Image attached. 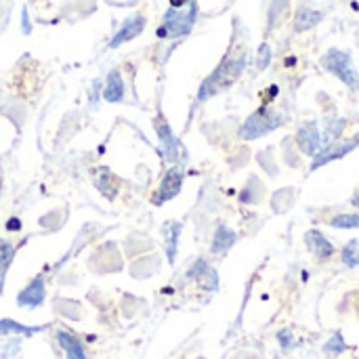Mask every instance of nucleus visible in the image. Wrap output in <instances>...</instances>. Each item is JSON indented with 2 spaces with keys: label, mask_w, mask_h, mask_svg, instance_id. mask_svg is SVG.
Instances as JSON below:
<instances>
[{
  "label": "nucleus",
  "mask_w": 359,
  "mask_h": 359,
  "mask_svg": "<svg viewBox=\"0 0 359 359\" xmlns=\"http://www.w3.org/2000/svg\"><path fill=\"white\" fill-rule=\"evenodd\" d=\"M322 13L320 11H313V8H301L297 19H294V29L297 32H305L309 27H316L320 21H322Z\"/></svg>",
  "instance_id": "nucleus-15"
},
{
  "label": "nucleus",
  "mask_w": 359,
  "mask_h": 359,
  "mask_svg": "<svg viewBox=\"0 0 359 359\" xmlns=\"http://www.w3.org/2000/svg\"><path fill=\"white\" fill-rule=\"evenodd\" d=\"M0 191H2V187H0Z\"/></svg>",
  "instance_id": "nucleus-27"
},
{
  "label": "nucleus",
  "mask_w": 359,
  "mask_h": 359,
  "mask_svg": "<svg viewBox=\"0 0 359 359\" xmlns=\"http://www.w3.org/2000/svg\"><path fill=\"white\" fill-rule=\"evenodd\" d=\"M322 67L330 74H334L341 82H345L351 90H359V74L353 65V59L347 50L330 48L322 57Z\"/></svg>",
  "instance_id": "nucleus-3"
},
{
  "label": "nucleus",
  "mask_w": 359,
  "mask_h": 359,
  "mask_svg": "<svg viewBox=\"0 0 359 359\" xmlns=\"http://www.w3.org/2000/svg\"><path fill=\"white\" fill-rule=\"evenodd\" d=\"M97 187H99V191H101L105 198H109V189H107V187H111V191H114V194H118L120 183H118V179H116L109 170L101 168V177H99V181H97Z\"/></svg>",
  "instance_id": "nucleus-18"
},
{
  "label": "nucleus",
  "mask_w": 359,
  "mask_h": 359,
  "mask_svg": "<svg viewBox=\"0 0 359 359\" xmlns=\"http://www.w3.org/2000/svg\"><path fill=\"white\" fill-rule=\"evenodd\" d=\"M57 339H59V343H61V347H63V351H65L67 359H86L82 343H80L74 334H69V332L61 330V332L57 334Z\"/></svg>",
  "instance_id": "nucleus-14"
},
{
  "label": "nucleus",
  "mask_w": 359,
  "mask_h": 359,
  "mask_svg": "<svg viewBox=\"0 0 359 359\" xmlns=\"http://www.w3.org/2000/svg\"><path fill=\"white\" fill-rule=\"evenodd\" d=\"M40 328H25L21 324H15L13 320H2L0 322V334H23V337H29L34 332H38Z\"/></svg>",
  "instance_id": "nucleus-19"
},
{
  "label": "nucleus",
  "mask_w": 359,
  "mask_h": 359,
  "mask_svg": "<svg viewBox=\"0 0 359 359\" xmlns=\"http://www.w3.org/2000/svg\"><path fill=\"white\" fill-rule=\"evenodd\" d=\"M233 244H236V231L231 227H227V225H219V229L215 231L210 250L215 255H225Z\"/></svg>",
  "instance_id": "nucleus-13"
},
{
  "label": "nucleus",
  "mask_w": 359,
  "mask_h": 359,
  "mask_svg": "<svg viewBox=\"0 0 359 359\" xmlns=\"http://www.w3.org/2000/svg\"><path fill=\"white\" fill-rule=\"evenodd\" d=\"M191 0H170V6L172 8H183L185 4H189Z\"/></svg>",
  "instance_id": "nucleus-25"
},
{
  "label": "nucleus",
  "mask_w": 359,
  "mask_h": 359,
  "mask_svg": "<svg viewBox=\"0 0 359 359\" xmlns=\"http://www.w3.org/2000/svg\"><path fill=\"white\" fill-rule=\"evenodd\" d=\"M278 341H280V345H282L284 349H290V347H292V343H294V339H292V332H290V330H282V332L278 334Z\"/></svg>",
  "instance_id": "nucleus-24"
},
{
  "label": "nucleus",
  "mask_w": 359,
  "mask_h": 359,
  "mask_svg": "<svg viewBox=\"0 0 359 359\" xmlns=\"http://www.w3.org/2000/svg\"><path fill=\"white\" fill-rule=\"evenodd\" d=\"M198 17V4L196 0H191L187 6L183 8H168L164 13L162 25L158 27V36L160 38H179V36H187L196 23Z\"/></svg>",
  "instance_id": "nucleus-2"
},
{
  "label": "nucleus",
  "mask_w": 359,
  "mask_h": 359,
  "mask_svg": "<svg viewBox=\"0 0 359 359\" xmlns=\"http://www.w3.org/2000/svg\"><path fill=\"white\" fill-rule=\"evenodd\" d=\"M330 225L337 229H359V215H337L330 219Z\"/></svg>",
  "instance_id": "nucleus-20"
},
{
  "label": "nucleus",
  "mask_w": 359,
  "mask_h": 359,
  "mask_svg": "<svg viewBox=\"0 0 359 359\" xmlns=\"http://www.w3.org/2000/svg\"><path fill=\"white\" fill-rule=\"evenodd\" d=\"M326 353H332V355H339V353H343L345 349H347V345H345V339L341 337V334H334L328 343H326Z\"/></svg>",
  "instance_id": "nucleus-22"
},
{
  "label": "nucleus",
  "mask_w": 359,
  "mask_h": 359,
  "mask_svg": "<svg viewBox=\"0 0 359 359\" xmlns=\"http://www.w3.org/2000/svg\"><path fill=\"white\" fill-rule=\"evenodd\" d=\"M297 143L305 156H318L322 149V133L316 122H307L297 133Z\"/></svg>",
  "instance_id": "nucleus-7"
},
{
  "label": "nucleus",
  "mask_w": 359,
  "mask_h": 359,
  "mask_svg": "<svg viewBox=\"0 0 359 359\" xmlns=\"http://www.w3.org/2000/svg\"><path fill=\"white\" fill-rule=\"evenodd\" d=\"M343 263L347 267H358L359 265V240H351L345 248H343Z\"/></svg>",
  "instance_id": "nucleus-21"
},
{
  "label": "nucleus",
  "mask_w": 359,
  "mask_h": 359,
  "mask_svg": "<svg viewBox=\"0 0 359 359\" xmlns=\"http://www.w3.org/2000/svg\"><path fill=\"white\" fill-rule=\"evenodd\" d=\"M44 294H46V290H44V280H42V276H38L34 282H29V284L21 290V294L17 297V303H19L21 307H38V305L44 301Z\"/></svg>",
  "instance_id": "nucleus-11"
},
{
  "label": "nucleus",
  "mask_w": 359,
  "mask_h": 359,
  "mask_svg": "<svg viewBox=\"0 0 359 359\" xmlns=\"http://www.w3.org/2000/svg\"><path fill=\"white\" fill-rule=\"evenodd\" d=\"M13 257H15V246L8 240H0V292H2L4 276H6V269H8Z\"/></svg>",
  "instance_id": "nucleus-17"
},
{
  "label": "nucleus",
  "mask_w": 359,
  "mask_h": 359,
  "mask_svg": "<svg viewBox=\"0 0 359 359\" xmlns=\"http://www.w3.org/2000/svg\"><path fill=\"white\" fill-rule=\"evenodd\" d=\"M8 229H19L21 227V223L19 221H8V225H6Z\"/></svg>",
  "instance_id": "nucleus-26"
},
{
  "label": "nucleus",
  "mask_w": 359,
  "mask_h": 359,
  "mask_svg": "<svg viewBox=\"0 0 359 359\" xmlns=\"http://www.w3.org/2000/svg\"><path fill=\"white\" fill-rule=\"evenodd\" d=\"M269 61H271V48H269V44H263V46L259 48L257 67H259V69H265V67L269 65Z\"/></svg>",
  "instance_id": "nucleus-23"
},
{
  "label": "nucleus",
  "mask_w": 359,
  "mask_h": 359,
  "mask_svg": "<svg viewBox=\"0 0 359 359\" xmlns=\"http://www.w3.org/2000/svg\"><path fill=\"white\" fill-rule=\"evenodd\" d=\"M282 124H284V116L282 114H278V111H273L269 107H261L255 114H250L248 120L242 124L240 137L246 139V141H252V139L269 135L271 130L280 128Z\"/></svg>",
  "instance_id": "nucleus-4"
},
{
  "label": "nucleus",
  "mask_w": 359,
  "mask_h": 359,
  "mask_svg": "<svg viewBox=\"0 0 359 359\" xmlns=\"http://www.w3.org/2000/svg\"><path fill=\"white\" fill-rule=\"evenodd\" d=\"M103 99L109 103H120L124 99V80L118 69H111L103 88Z\"/></svg>",
  "instance_id": "nucleus-12"
},
{
  "label": "nucleus",
  "mask_w": 359,
  "mask_h": 359,
  "mask_svg": "<svg viewBox=\"0 0 359 359\" xmlns=\"http://www.w3.org/2000/svg\"><path fill=\"white\" fill-rule=\"evenodd\" d=\"M183 177H185V170H183V166H172V168H168V172L164 175V179H162V183H160V187H158V191L154 194V204H164V202H168V200H172V198H177L179 196V191H181V185H183Z\"/></svg>",
  "instance_id": "nucleus-5"
},
{
  "label": "nucleus",
  "mask_w": 359,
  "mask_h": 359,
  "mask_svg": "<svg viewBox=\"0 0 359 359\" xmlns=\"http://www.w3.org/2000/svg\"><path fill=\"white\" fill-rule=\"evenodd\" d=\"M359 145V135L355 139H351V141H347V143H332V145H326L324 149H320V154L316 156V160H313V164H311V170H316V168H320L322 164H328V162H332V160H339V158H343V156H347L349 151H353L355 147Z\"/></svg>",
  "instance_id": "nucleus-9"
},
{
  "label": "nucleus",
  "mask_w": 359,
  "mask_h": 359,
  "mask_svg": "<svg viewBox=\"0 0 359 359\" xmlns=\"http://www.w3.org/2000/svg\"><path fill=\"white\" fill-rule=\"evenodd\" d=\"M246 67V53L244 55H238V57H227L200 86V93H198V101H206L208 97L229 88L238 78L240 74L244 72Z\"/></svg>",
  "instance_id": "nucleus-1"
},
{
  "label": "nucleus",
  "mask_w": 359,
  "mask_h": 359,
  "mask_svg": "<svg viewBox=\"0 0 359 359\" xmlns=\"http://www.w3.org/2000/svg\"><path fill=\"white\" fill-rule=\"evenodd\" d=\"M305 244H307V248L313 252V257L320 259V261H326V259H330V257L334 255V246H332V244L328 242V238H326L324 233H320L318 229H311V231L305 233Z\"/></svg>",
  "instance_id": "nucleus-10"
},
{
  "label": "nucleus",
  "mask_w": 359,
  "mask_h": 359,
  "mask_svg": "<svg viewBox=\"0 0 359 359\" xmlns=\"http://www.w3.org/2000/svg\"><path fill=\"white\" fill-rule=\"evenodd\" d=\"M164 233H166V250H168V261H175L177 255V244H179V236H181V225L179 223H168L164 225Z\"/></svg>",
  "instance_id": "nucleus-16"
},
{
  "label": "nucleus",
  "mask_w": 359,
  "mask_h": 359,
  "mask_svg": "<svg viewBox=\"0 0 359 359\" xmlns=\"http://www.w3.org/2000/svg\"><path fill=\"white\" fill-rule=\"evenodd\" d=\"M156 133H158V137H160V147H162L164 158H166L168 162L181 160V158H183V147H181V143L177 141V137L172 135L170 126H168L162 118L156 120Z\"/></svg>",
  "instance_id": "nucleus-6"
},
{
  "label": "nucleus",
  "mask_w": 359,
  "mask_h": 359,
  "mask_svg": "<svg viewBox=\"0 0 359 359\" xmlns=\"http://www.w3.org/2000/svg\"><path fill=\"white\" fill-rule=\"evenodd\" d=\"M143 27H145V17L143 15H130V17H126L124 23L114 34V38L109 40V48H118L124 42L135 40L143 32Z\"/></svg>",
  "instance_id": "nucleus-8"
}]
</instances>
